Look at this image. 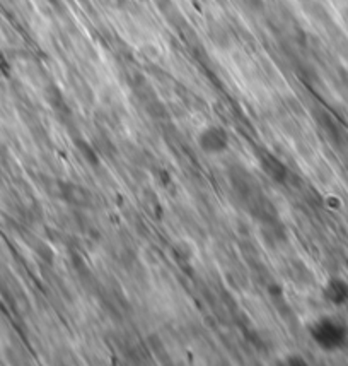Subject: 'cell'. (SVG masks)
I'll return each instance as SVG.
<instances>
[{
  "instance_id": "6da1fadb",
  "label": "cell",
  "mask_w": 348,
  "mask_h": 366,
  "mask_svg": "<svg viewBox=\"0 0 348 366\" xmlns=\"http://www.w3.org/2000/svg\"><path fill=\"white\" fill-rule=\"evenodd\" d=\"M227 134L219 127H208L198 136V146L207 152H220L227 147Z\"/></svg>"
}]
</instances>
